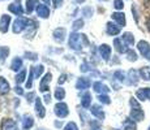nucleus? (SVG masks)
I'll return each instance as SVG.
<instances>
[{
  "instance_id": "obj_38",
  "label": "nucleus",
  "mask_w": 150,
  "mask_h": 130,
  "mask_svg": "<svg viewBox=\"0 0 150 130\" xmlns=\"http://www.w3.org/2000/svg\"><path fill=\"white\" fill-rule=\"evenodd\" d=\"M64 130H79V129H77V126H76V124L74 122H69L68 125L65 126Z\"/></svg>"
},
{
  "instance_id": "obj_31",
  "label": "nucleus",
  "mask_w": 150,
  "mask_h": 130,
  "mask_svg": "<svg viewBox=\"0 0 150 130\" xmlns=\"http://www.w3.org/2000/svg\"><path fill=\"white\" fill-rule=\"evenodd\" d=\"M55 96H56V99H59V100L64 99V96H65V91L63 90V89H57L56 92H55Z\"/></svg>"
},
{
  "instance_id": "obj_23",
  "label": "nucleus",
  "mask_w": 150,
  "mask_h": 130,
  "mask_svg": "<svg viewBox=\"0 0 150 130\" xmlns=\"http://www.w3.org/2000/svg\"><path fill=\"white\" fill-rule=\"evenodd\" d=\"M90 103H91V96H90V94H85V95L82 96V99H81V104H82V107L88 108V107L90 105Z\"/></svg>"
},
{
  "instance_id": "obj_45",
  "label": "nucleus",
  "mask_w": 150,
  "mask_h": 130,
  "mask_svg": "<svg viewBox=\"0 0 150 130\" xmlns=\"http://www.w3.org/2000/svg\"><path fill=\"white\" fill-rule=\"evenodd\" d=\"M54 3H55L56 7H59V3H62V0H54Z\"/></svg>"
},
{
  "instance_id": "obj_24",
  "label": "nucleus",
  "mask_w": 150,
  "mask_h": 130,
  "mask_svg": "<svg viewBox=\"0 0 150 130\" xmlns=\"http://www.w3.org/2000/svg\"><path fill=\"white\" fill-rule=\"evenodd\" d=\"M123 40L127 43V44H131V46L134 43V38H133V35H132L131 33H125V34H124V35H123Z\"/></svg>"
},
{
  "instance_id": "obj_36",
  "label": "nucleus",
  "mask_w": 150,
  "mask_h": 130,
  "mask_svg": "<svg viewBox=\"0 0 150 130\" xmlns=\"http://www.w3.org/2000/svg\"><path fill=\"white\" fill-rule=\"evenodd\" d=\"M34 70H35V77H39L43 72V65H39V66H34Z\"/></svg>"
},
{
  "instance_id": "obj_21",
  "label": "nucleus",
  "mask_w": 150,
  "mask_h": 130,
  "mask_svg": "<svg viewBox=\"0 0 150 130\" xmlns=\"http://www.w3.org/2000/svg\"><path fill=\"white\" fill-rule=\"evenodd\" d=\"M94 91L96 92H107L108 89L105 85H102L100 82H96L94 83Z\"/></svg>"
},
{
  "instance_id": "obj_34",
  "label": "nucleus",
  "mask_w": 150,
  "mask_h": 130,
  "mask_svg": "<svg viewBox=\"0 0 150 130\" xmlns=\"http://www.w3.org/2000/svg\"><path fill=\"white\" fill-rule=\"evenodd\" d=\"M114 76H115V78H117L119 81H124V78H125V74H124L122 70H117Z\"/></svg>"
},
{
  "instance_id": "obj_47",
  "label": "nucleus",
  "mask_w": 150,
  "mask_h": 130,
  "mask_svg": "<svg viewBox=\"0 0 150 130\" xmlns=\"http://www.w3.org/2000/svg\"><path fill=\"white\" fill-rule=\"evenodd\" d=\"M94 130H98V129H94Z\"/></svg>"
},
{
  "instance_id": "obj_26",
  "label": "nucleus",
  "mask_w": 150,
  "mask_h": 130,
  "mask_svg": "<svg viewBox=\"0 0 150 130\" xmlns=\"http://www.w3.org/2000/svg\"><path fill=\"white\" fill-rule=\"evenodd\" d=\"M33 118H31L30 116H25L24 117V129H29L33 126Z\"/></svg>"
},
{
  "instance_id": "obj_44",
  "label": "nucleus",
  "mask_w": 150,
  "mask_h": 130,
  "mask_svg": "<svg viewBox=\"0 0 150 130\" xmlns=\"http://www.w3.org/2000/svg\"><path fill=\"white\" fill-rule=\"evenodd\" d=\"M146 26H148V30L150 31V17H149L148 20H146Z\"/></svg>"
},
{
  "instance_id": "obj_9",
  "label": "nucleus",
  "mask_w": 150,
  "mask_h": 130,
  "mask_svg": "<svg viewBox=\"0 0 150 130\" xmlns=\"http://www.w3.org/2000/svg\"><path fill=\"white\" fill-rule=\"evenodd\" d=\"M119 33H120V26H116V25L111 24V22H108L107 24V34H110V35H117Z\"/></svg>"
},
{
  "instance_id": "obj_12",
  "label": "nucleus",
  "mask_w": 150,
  "mask_h": 130,
  "mask_svg": "<svg viewBox=\"0 0 150 130\" xmlns=\"http://www.w3.org/2000/svg\"><path fill=\"white\" fill-rule=\"evenodd\" d=\"M112 20L116 21L120 26L125 25V16H124V13H114L112 14Z\"/></svg>"
},
{
  "instance_id": "obj_41",
  "label": "nucleus",
  "mask_w": 150,
  "mask_h": 130,
  "mask_svg": "<svg viewBox=\"0 0 150 130\" xmlns=\"http://www.w3.org/2000/svg\"><path fill=\"white\" fill-rule=\"evenodd\" d=\"M50 100H51V95L50 94H46L45 95V102L46 103H50Z\"/></svg>"
},
{
  "instance_id": "obj_30",
  "label": "nucleus",
  "mask_w": 150,
  "mask_h": 130,
  "mask_svg": "<svg viewBox=\"0 0 150 130\" xmlns=\"http://www.w3.org/2000/svg\"><path fill=\"white\" fill-rule=\"evenodd\" d=\"M8 53H9V50H8L7 47H3V48H0V60H4L5 57L8 56Z\"/></svg>"
},
{
  "instance_id": "obj_40",
  "label": "nucleus",
  "mask_w": 150,
  "mask_h": 130,
  "mask_svg": "<svg viewBox=\"0 0 150 130\" xmlns=\"http://www.w3.org/2000/svg\"><path fill=\"white\" fill-rule=\"evenodd\" d=\"M81 26H82V21H81V20H80V21H76L73 24V27L74 29H79V27H81Z\"/></svg>"
},
{
  "instance_id": "obj_16",
  "label": "nucleus",
  "mask_w": 150,
  "mask_h": 130,
  "mask_svg": "<svg viewBox=\"0 0 150 130\" xmlns=\"http://www.w3.org/2000/svg\"><path fill=\"white\" fill-rule=\"evenodd\" d=\"M50 81H51V74L47 73V74L45 76V78L42 79V82H41V91H43V92L47 91V89H48V87H47V83L50 82Z\"/></svg>"
},
{
  "instance_id": "obj_4",
  "label": "nucleus",
  "mask_w": 150,
  "mask_h": 130,
  "mask_svg": "<svg viewBox=\"0 0 150 130\" xmlns=\"http://www.w3.org/2000/svg\"><path fill=\"white\" fill-rule=\"evenodd\" d=\"M136 96H137L140 100H146V99L150 100V87L140 89V90L136 92Z\"/></svg>"
},
{
  "instance_id": "obj_37",
  "label": "nucleus",
  "mask_w": 150,
  "mask_h": 130,
  "mask_svg": "<svg viewBox=\"0 0 150 130\" xmlns=\"http://www.w3.org/2000/svg\"><path fill=\"white\" fill-rule=\"evenodd\" d=\"M38 1V0H28V11L29 12H31L33 11V7H34V4Z\"/></svg>"
},
{
  "instance_id": "obj_1",
  "label": "nucleus",
  "mask_w": 150,
  "mask_h": 130,
  "mask_svg": "<svg viewBox=\"0 0 150 130\" xmlns=\"http://www.w3.org/2000/svg\"><path fill=\"white\" fill-rule=\"evenodd\" d=\"M137 48H138V51L141 52V55H142L145 59L150 60V44H149L148 42H145V40H141V42H138Z\"/></svg>"
},
{
  "instance_id": "obj_6",
  "label": "nucleus",
  "mask_w": 150,
  "mask_h": 130,
  "mask_svg": "<svg viewBox=\"0 0 150 130\" xmlns=\"http://www.w3.org/2000/svg\"><path fill=\"white\" fill-rule=\"evenodd\" d=\"M1 130H18L17 129V125L13 120H4L1 122Z\"/></svg>"
},
{
  "instance_id": "obj_15",
  "label": "nucleus",
  "mask_w": 150,
  "mask_h": 130,
  "mask_svg": "<svg viewBox=\"0 0 150 130\" xmlns=\"http://www.w3.org/2000/svg\"><path fill=\"white\" fill-rule=\"evenodd\" d=\"M8 91H9V83L4 78H0V94H7Z\"/></svg>"
},
{
  "instance_id": "obj_25",
  "label": "nucleus",
  "mask_w": 150,
  "mask_h": 130,
  "mask_svg": "<svg viewBox=\"0 0 150 130\" xmlns=\"http://www.w3.org/2000/svg\"><path fill=\"white\" fill-rule=\"evenodd\" d=\"M21 66H22V60H21V59H18V57H17V59H14V60H13V63L11 64V68H12L13 70H18V69L21 68Z\"/></svg>"
},
{
  "instance_id": "obj_3",
  "label": "nucleus",
  "mask_w": 150,
  "mask_h": 130,
  "mask_svg": "<svg viewBox=\"0 0 150 130\" xmlns=\"http://www.w3.org/2000/svg\"><path fill=\"white\" fill-rule=\"evenodd\" d=\"M69 46L72 48H74V50H79L81 47V35H79V34L71 35V38H69Z\"/></svg>"
},
{
  "instance_id": "obj_33",
  "label": "nucleus",
  "mask_w": 150,
  "mask_h": 130,
  "mask_svg": "<svg viewBox=\"0 0 150 130\" xmlns=\"http://www.w3.org/2000/svg\"><path fill=\"white\" fill-rule=\"evenodd\" d=\"M98 99H99L100 103H105V104H110V98L107 95H99L98 96Z\"/></svg>"
},
{
  "instance_id": "obj_20",
  "label": "nucleus",
  "mask_w": 150,
  "mask_h": 130,
  "mask_svg": "<svg viewBox=\"0 0 150 130\" xmlns=\"http://www.w3.org/2000/svg\"><path fill=\"white\" fill-rule=\"evenodd\" d=\"M137 126L136 124L133 122V120H131V118H128V120L124 122V130H136Z\"/></svg>"
},
{
  "instance_id": "obj_8",
  "label": "nucleus",
  "mask_w": 150,
  "mask_h": 130,
  "mask_svg": "<svg viewBox=\"0 0 150 130\" xmlns=\"http://www.w3.org/2000/svg\"><path fill=\"white\" fill-rule=\"evenodd\" d=\"M131 117L136 121H142L144 120V112L141 111V108H134L131 112Z\"/></svg>"
},
{
  "instance_id": "obj_2",
  "label": "nucleus",
  "mask_w": 150,
  "mask_h": 130,
  "mask_svg": "<svg viewBox=\"0 0 150 130\" xmlns=\"http://www.w3.org/2000/svg\"><path fill=\"white\" fill-rule=\"evenodd\" d=\"M55 113L59 117H65L68 115V107L67 104L64 103H57L56 105H55Z\"/></svg>"
},
{
  "instance_id": "obj_10",
  "label": "nucleus",
  "mask_w": 150,
  "mask_h": 130,
  "mask_svg": "<svg viewBox=\"0 0 150 130\" xmlns=\"http://www.w3.org/2000/svg\"><path fill=\"white\" fill-rule=\"evenodd\" d=\"M99 52H100V55H102L103 59L108 60L110 53H111V48H110L107 44H103V46H100V47H99Z\"/></svg>"
},
{
  "instance_id": "obj_46",
  "label": "nucleus",
  "mask_w": 150,
  "mask_h": 130,
  "mask_svg": "<svg viewBox=\"0 0 150 130\" xmlns=\"http://www.w3.org/2000/svg\"><path fill=\"white\" fill-rule=\"evenodd\" d=\"M148 130H150V126H149V129H148Z\"/></svg>"
},
{
  "instance_id": "obj_13",
  "label": "nucleus",
  "mask_w": 150,
  "mask_h": 130,
  "mask_svg": "<svg viewBox=\"0 0 150 130\" xmlns=\"http://www.w3.org/2000/svg\"><path fill=\"white\" fill-rule=\"evenodd\" d=\"M89 86H90V81H89L88 78H80V79L77 81V89H80V90H85Z\"/></svg>"
},
{
  "instance_id": "obj_42",
  "label": "nucleus",
  "mask_w": 150,
  "mask_h": 130,
  "mask_svg": "<svg viewBox=\"0 0 150 130\" xmlns=\"http://www.w3.org/2000/svg\"><path fill=\"white\" fill-rule=\"evenodd\" d=\"M33 98H34V92H30V94L28 95V100H29V102H31V100H33Z\"/></svg>"
},
{
  "instance_id": "obj_35",
  "label": "nucleus",
  "mask_w": 150,
  "mask_h": 130,
  "mask_svg": "<svg viewBox=\"0 0 150 130\" xmlns=\"http://www.w3.org/2000/svg\"><path fill=\"white\" fill-rule=\"evenodd\" d=\"M114 7L116 8V9H123V7H124L123 0H115V1H114Z\"/></svg>"
},
{
  "instance_id": "obj_32",
  "label": "nucleus",
  "mask_w": 150,
  "mask_h": 130,
  "mask_svg": "<svg viewBox=\"0 0 150 130\" xmlns=\"http://www.w3.org/2000/svg\"><path fill=\"white\" fill-rule=\"evenodd\" d=\"M9 11H12V12H14V13H17V14H21V8L18 7V5H16V4H12L9 7Z\"/></svg>"
},
{
  "instance_id": "obj_28",
  "label": "nucleus",
  "mask_w": 150,
  "mask_h": 130,
  "mask_svg": "<svg viewBox=\"0 0 150 130\" xmlns=\"http://www.w3.org/2000/svg\"><path fill=\"white\" fill-rule=\"evenodd\" d=\"M129 78H131V83H137V81H138V78H137V72L136 70H129Z\"/></svg>"
},
{
  "instance_id": "obj_22",
  "label": "nucleus",
  "mask_w": 150,
  "mask_h": 130,
  "mask_svg": "<svg viewBox=\"0 0 150 130\" xmlns=\"http://www.w3.org/2000/svg\"><path fill=\"white\" fill-rule=\"evenodd\" d=\"M64 34H65L64 29H57V30L55 31V39H56L57 42H63V39H64Z\"/></svg>"
},
{
  "instance_id": "obj_43",
  "label": "nucleus",
  "mask_w": 150,
  "mask_h": 130,
  "mask_svg": "<svg viewBox=\"0 0 150 130\" xmlns=\"http://www.w3.org/2000/svg\"><path fill=\"white\" fill-rule=\"evenodd\" d=\"M16 92H17L18 95H22V92H24V91L21 90V87H17V89H16Z\"/></svg>"
},
{
  "instance_id": "obj_39",
  "label": "nucleus",
  "mask_w": 150,
  "mask_h": 130,
  "mask_svg": "<svg viewBox=\"0 0 150 130\" xmlns=\"http://www.w3.org/2000/svg\"><path fill=\"white\" fill-rule=\"evenodd\" d=\"M131 105L133 107V108H140V104H138V103H137V100H136V99H133V98L131 99Z\"/></svg>"
},
{
  "instance_id": "obj_11",
  "label": "nucleus",
  "mask_w": 150,
  "mask_h": 130,
  "mask_svg": "<svg viewBox=\"0 0 150 130\" xmlns=\"http://www.w3.org/2000/svg\"><path fill=\"white\" fill-rule=\"evenodd\" d=\"M138 73H140V76H141L142 79L150 81V66H142Z\"/></svg>"
},
{
  "instance_id": "obj_14",
  "label": "nucleus",
  "mask_w": 150,
  "mask_h": 130,
  "mask_svg": "<svg viewBox=\"0 0 150 130\" xmlns=\"http://www.w3.org/2000/svg\"><path fill=\"white\" fill-rule=\"evenodd\" d=\"M91 113L94 115L96 117H98V118H105V113H103V111L100 109V107L99 105H93L91 107Z\"/></svg>"
},
{
  "instance_id": "obj_17",
  "label": "nucleus",
  "mask_w": 150,
  "mask_h": 130,
  "mask_svg": "<svg viewBox=\"0 0 150 130\" xmlns=\"http://www.w3.org/2000/svg\"><path fill=\"white\" fill-rule=\"evenodd\" d=\"M9 21H11V17L9 16H3L1 17V22H0V26H1V31L5 33L8 29V25H9Z\"/></svg>"
},
{
  "instance_id": "obj_18",
  "label": "nucleus",
  "mask_w": 150,
  "mask_h": 130,
  "mask_svg": "<svg viewBox=\"0 0 150 130\" xmlns=\"http://www.w3.org/2000/svg\"><path fill=\"white\" fill-rule=\"evenodd\" d=\"M37 12H38V14L41 17H43V18L48 17V14H50V12H48V8L45 7V5H38V8H37Z\"/></svg>"
},
{
  "instance_id": "obj_27",
  "label": "nucleus",
  "mask_w": 150,
  "mask_h": 130,
  "mask_svg": "<svg viewBox=\"0 0 150 130\" xmlns=\"http://www.w3.org/2000/svg\"><path fill=\"white\" fill-rule=\"evenodd\" d=\"M25 76H26V70H21L18 74L16 76V82L17 83H21L25 81Z\"/></svg>"
},
{
  "instance_id": "obj_5",
  "label": "nucleus",
  "mask_w": 150,
  "mask_h": 130,
  "mask_svg": "<svg viewBox=\"0 0 150 130\" xmlns=\"http://www.w3.org/2000/svg\"><path fill=\"white\" fill-rule=\"evenodd\" d=\"M114 44H115V48H116L117 52H120V53H124L125 52L127 53V43L124 42L123 39H115L114 40Z\"/></svg>"
},
{
  "instance_id": "obj_29",
  "label": "nucleus",
  "mask_w": 150,
  "mask_h": 130,
  "mask_svg": "<svg viewBox=\"0 0 150 130\" xmlns=\"http://www.w3.org/2000/svg\"><path fill=\"white\" fill-rule=\"evenodd\" d=\"M127 56H128L129 61H136V60H137V53L134 51H132V50L127 51Z\"/></svg>"
},
{
  "instance_id": "obj_19",
  "label": "nucleus",
  "mask_w": 150,
  "mask_h": 130,
  "mask_svg": "<svg viewBox=\"0 0 150 130\" xmlns=\"http://www.w3.org/2000/svg\"><path fill=\"white\" fill-rule=\"evenodd\" d=\"M35 109H37V115L39 117H45V109H43L42 102L39 99H37V102H35Z\"/></svg>"
},
{
  "instance_id": "obj_7",
  "label": "nucleus",
  "mask_w": 150,
  "mask_h": 130,
  "mask_svg": "<svg viewBox=\"0 0 150 130\" xmlns=\"http://www.w3.org/2000/svg\"><path fill=\"white\" fill-rule=\"evenodd\" d=\"M26 20H24V18H20V20H17L16 22H14V27H13V31L14 33H20V31H22L25 27H26Z\"/></svg>"
}]
</instances>
